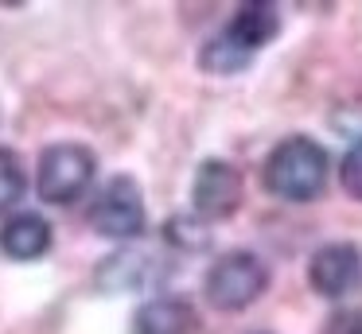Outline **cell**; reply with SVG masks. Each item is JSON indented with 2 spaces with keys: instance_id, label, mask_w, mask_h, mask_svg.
Segmentation results:
<instances>
[{
  "instance_id": "7c38bea8",
  "label": "cell",
  "mask_w": 362,
  "mask_h": 334,
  "mask_svg": "<svg viewBox=\"0 0 362 334\" xmlns=\"http://www.w3.org/2000/svg\"><path fill=\"white\" fill-rule=\"evenodd\" d=\"M168 241L191 253V249H206V245H211V233H206V229H203V222H195V217L175 214L172 222H168Z\"/></svg>"
},
{
  "instance_id": "52a82bcc",
  "label": "cell",
  "mask_w": 362,
  "mask_h": 334,
  "mask_svg": "<svg viewBox=\"0 0 362 334\" xmlns=\"http://www.w3.org/2000/svg\"><path fill=\"white\" fill-rule=\"evenodd\" d=\"M276 31H281V12H276V4L253 0V4H242L234 16H230V23L218 31V35L226 39V43H234L242 54H253L265 43H273Z\"/></svg>"
},
{
  "instance_id": "6da1fadb",
  "label": "cell",
  "mask_w": 362,
  "mask_h": 334,
  "mask_svg": "<svg viewBox=\"0 0 362 334\" xmlns=\"http://www.w3.org/2000/svg\"><path fill=\"white\" fill-rule=\"evenodd\" d=\"M327 183V152L312 136H288L269 152L265 186L284 202H312Z\"/></svg>"
},
{
  "instance_id": "3957f363",
  "label": "cell",
  "mask_w": 362,
  "mask_h": 334,
  "mask_svg": "<svg viewBox=\"0 0 362 334\" xmlns=\"http://www.w3.org/2000/svg\"><path fill=\"white\" fill-rule=\"evenodd\" d=\"M265 284H269L265 261H261L257 253L238 249V253H226V256H218V261L211 264L203 287H206L211 307H218V311H245L261 292H265Z\"/></svg>"
},
{
  "instance_id": "5bb4252c",
  "label": "cell",
  "mask_w": 362,
  "mask_h": 334,
  "mask_svg": "<svg viewBox=\"0 0 362 334\" xmlns=\"http://www.w3.org/2000/svg\"><path fill=\"white\" fill-rule=\"evenodd\" d=\"M339 334H362V311L346 315V318H343V326H339Z\"/></svg>"
},
{
  "instance_id": "ba28073f",
  "label": "cell",
  "mask_w": 362,
  "mask_h": 334,
  "mask_svg": "<svg viewBox=\"0 0 362 334\" xmlns=\"http://www.w3.org/2000/svg\"><path fill=\"white\" fill-rule=\"evenodd\" d=\"M51 249V222L43 214H12L8 222H0V253L12 261H40Z\"/></svg>"
},
{
  "instance_id": "277c9868",
  "label": "cell",
  "mask_w": 362,
  "mask_h": 334,
  "mask_svg": "<svg viewBox=\"0 0 362 334\" xmlns=\"http://www.w3.org/2000/svg\"><path fill=\"white\" fill-rule=\"evenodd\" d=\"M90 225L110 241H133L144 233V194L133 175H113L90 202Z\"/></svg>"
},
{
  "instance_id": "9c48e42d",
  "label": "cell",
  "mask_w": 362,
  "mask_h": 334,
  "mask_svg": "<svg viewBox=\"0 0 362 334\" xmlns=\"http://www.w3.org/2000/svg\"><path fill=\"white\" fill-rule=\"evenodd\" d=\"M199 318L183 295H156L133 315V334H195Z\"/></svg>"
},
{
  "instance_id": "8992f818",
  "label": "cell",
  "mask_w": 362,
  "mask_h": 334,
  "mask_svg": "<svg viewBox=\"0 0 362 334\" xmlns=\"http://www.w3.org/2000/svg\"><path fill=\"white\" fill-rule=\"evenodd\" d=\"M362 280V253L358 245H346V241H335V245H323L320 253L308 264V284L323 295V299H343L358 287Z\"/></svg>"
},
{
  "instance_id": "8fae6325",
  "label": "cell",
  "mask_w": 362,
  "mask_h": 334,
  "mask_svg": "<svg viewBox=\"0 0 362 334\" xmlns=\"http://www.w3.org/2000/svg\"><path fill=\"white\" fill-rule=\"evenodd\" d=\"M28 194V171L12 148H0V210H12Z\"/></svg>"
},
{
  "instance_id": "30bf717a",
  "label": "cell",
  "mask_w": 362,
  "mask_h": 334,
  "mask_svg": "<svg viewBox=\"0 0 362 334\" xmlns=\"http://www.w3.org/2000/svg\"><path fill=\"white\" fill-rule=\"evenodd\" d=\"M152 276H160L156 268V256L152 253H136V249H121V253H113L110 261L98 268V284L105 287V292H141V287L152 284Z\"/></svg>"
},
{
  "instance_id": "5b68a950",
  "label": "cell",
  "mask_w": 362,
  "mask_h": 334,
  "mask_svg": "<svg viewBox=\"0 0 362 334\" xmlns=\"http://www.w3.org/2000/svg\"><path fill=\"white\" fill-rule=\"evenodd\" d=\"M195 214L206 222H222L242 206V171L226 160H203L191 183Z\"/></svg>"
},
{
  "instance_id": "4fadbf2b",
  "label": "cell",
  "mask_w": 362,
  "mask_h": 334,
  "mask_svg": "<svg viewBox=\"0 0 362 334\" xmlns=\"http://www.w3.org/2000/svg\"><path fill=\"white\" fill-rule=\"evenodd\" d=\"M339 183H343V191L351 194V198L362 202V140L358 144H351V152L343 155V167H339Z\"/></svg>"
},
{
  "instance_id": "7a4b0ae2",
  "label": "cell",
  "mask_w": 362,
  "mask_h": 334,
  "mask_svg": "<svg viewBox=\"0 0 362 334\" xmlns=\"http://www.w3.org/2000/svg\"><path fill=\"white\" fill-rule=\"evenodd\" d=\"M94 175H98V155L86 144L63 140V144L43 148L40 167H35V194L51 206H66L82 191H90Z\"/></svg>"
}]
</instances>
